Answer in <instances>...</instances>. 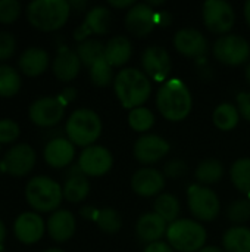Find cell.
<instances>
[{"label": "cell", "mask_w": 250, "mask_h": 252, "mask_svg": "<svg viewBox=\"0 0 250 252\" xmlns=\"http://www.w3.org/2000/svg\"><path fill=\"white\" fill-rule=\"evenodd\" d=\"M156 106L167 120L183 121L189 117L193 106L192 93L181 80L171 78L158 90Z\"/></svg>", "instance_id": "cell-1"}, {"label": "cell", "mask_w": 250, "mask_h": 252, "mask_svg": "<svg viewBox=\"0 0 250 252\" xmlns=\"http://www.w3.org/2000/svg\"><path fill=\"white\" fill-rule=\"evenodd\" d=\"M113 89L124 108L136 109L150 97L152 83L143 71L137 68H125L115 77Z\"/></svg>", "instance_id": "cell-2"}, {"label": "cell", "mask_w": 250, "mask_h": 252, "mask_svg": "<svg viewBox=\"0 0 250 252\" xmlns=\"http://www.w3.org/2000/svg\"><path fill=\"white\" fill-rule=\"evenodd\" d=\"M69 13L71 4L66 0H34L27 6L28 21L43 31H53L63 27Z\"/></svg>", "instance_id": "cell-3"}, {"label": "cell", "mask_w": 250, "mask_h": 252, "mask_svg": "<svg viewBox=\"0 0 250 252\" xmlns=\"http://www.w3.org/2000/svg\"><path fill=\"white\" fill-rule=\"evenodd\" d=\"M167 239L171 248L175 251L199 252L202 248H205L206 230L200 223L183 219L168 226Z\"/></svg>", "instance_id": "cell-4"}, {"label": "cell", "mask_w": 250, "mask_h": 252, "mask_svg": "<svg viewBox=\"0 0 250 252\" xmlns=\"http://www.w3.org/2000/svg\"><path fill=\"white\" fill-rule=\"evenodd\" d=\"M102 133L100 117L87 108L74 111L66 123L68 139L78 146H91Z\"/></svg>", "instance_id": "cell-5"}, {"label": "cell", "mask_w": 250, "mask_h": 252, "mask_svg": "<svg viewBox=\"0 0 250 252\" xmlns=\"http://www.w3.org/2000/svg\"><path fill=\"white\" fill-rule=\"evenodd\" d=\"M25 196L28 204L37 211H55L63 198V189L50 177L38 176L28 182L25 188Z\"/></svg>", "instance_id": "cell-6"}, {"label": "cell", "mask_w": 250, "mask_h": 252, "mask_svg": "<svg viewBox=\"0 0 250 252\" xmlns=\"http://www.w3.org/2000/svg\"><path fill=\"white\" fill-rule=\"evenodd\" d=\"M187 198L192 214L200 221H212L218 217L221 204L212 189L202 185H193L189 188Z\"/></svg>", "instance_id": "cell-7"}, {"label": "cell", "mask_w": 250, "mask_h": 252, "mask_svg": "<svg viewBox=\"0 0 250 252\" xmlns=\"http://www.w3.org/2000/svg\"><path fill=\"white\" fill-rule=\"evenodd\" d=\"M214 55L220 62L237 66L249 59L250 44L246 38L237 34L222 35L214 44Z\"/></svg>", "instance_id": "cell-8"}, {"label": "cell", "mask_w": 250, "mask_h": 252, "mask_svg": "<svg viewBox=\"0 0 250 252\" xmlns=\"http://www.w3.org/2000/svg\"><path fill=\"white\" fill-rule=\"evenodd\" d=\"M202 15L205 25L215 34L228 32L236 22L234 9L230 3L222 0H208L203 4Z\"/></svg>", "instance_id": "cell-9"}, {"label": "cell", "mask_w": 250, "mask_h": 252, "mask_svg": "<svg viewBox=\"0 0 250 252\" xmlns=\"http://www.w3.org/2000/svg\"><path fill=\"white\" fill-rule=\"evenodd\" d=\"M112 165L113 158L111 152L106 148L97 145L85 148L78 159V168L83 171V174L91 177H100L106 174L112 168Z\"/></svg>", "instance_id": "cell-10"}, {"label": "cell", "mask_w": 250, "mask_h": 252, "mask_svg": "<svg viewBox=\"0 0 250 252\" xmlns=\"http://www.w3.org/2000/svg\"><path fill=\"white\" fill-rule=\"evenodd\" d=\"M65 114V105L59 97H41L29 106V118L41 127L57 124Z\"/></svg>", "instance_id": "cell-11"}, {"label": "cell", "mask_w": 250, "mask_h": 252, "mask_svg": "<svg viewBox=\"0 0 250 252\" xmlns=\"http://www.w3.org/2000/svg\"><path fill=\"white\" fill-rule=\"evenodd\" d=\"M141 65L146 75L159 83L167 80L172 68L169 53L161 46L147 47L141 56Z\"/></svg>", "instance_id": "cell-12"}, {"label": "cell", "mask_w": 250, "mask_h": 252, "mask_svg": "<svg viewBox=\"0 0 250 252\" xmlns=\"http://www.w3.org/2000/svg\"><path fill=\"white\" fill-rule=\"evenodd\" d=\"M156 25V12L147 3H136L125 16L127 30L136 37H146Z\"/></svg>", "instance_id": "cell-13"}, {"label": "cell", "mask_w": 250, "mask_h": 252, "mask_svg": "<svg viewBox=\"0 0 250 252\" xmlns=\"http://www.w3.org/2000/svg\"><path fill=\"white\" fill-rule=\"evenodd\" d=\"M35 164V151L27 145L19 143L12 146L3 159L4 170L12 176H25L28 174Z\"/></svg>", "instance_id": "cell-14"}, {"label": "cell", "mask_w": 250, "mask_h": 252, "mask_svg": "<svg viewBox=\"0 0 250 252\" xmlns=\"http://www.w3.org/2000/svg\"><path fill=\"white\" fill-rule=\"evenodd\" d=\"M169 152V143L156 134H144L134 145V157L141 164H155Z\"/></svg>", "instance_id": "cell-15"}, {"label": "cell", "mask_w": 250, "mask_h": 252, "mask_svg": "<svg viewBox=\"0 0 250 252\" xmlns=\"http://www.w3.org/2000/svg\"><path fill=\"white\" fill-rule=\"evenodd\" d=\"M175 49L187 58H200L208 52L205 35L194 28H183L174 37Z\"/></svg>", "instance_id": "cell-16"}, {"label": "cell", "mask_w": 250, "mask_h": 252, "mask_svg": "<svg viewBox=\"0 0 250 252\" xmlns=\"http://www.w3.org/2000/svg\"><path fill=\"white\" fill-rule=\"evenodd\" d=\"M165 186V177L155 168H141L131 177L133 190L144 198L158 195Z\"/></svg>", "instance_id": "cell-17"}, {"label": "cell", "mask_w": 250, "mask_h": 252, "mask_svg": "<svg viewBox=\"0 0 250 252\" xmlns=\"http://www.w3.org/2000/svg\"><path fill=\"white\" fill-rule=\"evenodd\" d=\"M15 236L24 244H34L44 233V221L37 213H22L15 220Z\"/></svg>", "instance_id": "cell-18"}, {"label": "cell", "mask_w": 250, "mask_h": 252, "mask_svg": "<svg viewBox=\"0 0 250 252\" xmlns=\"http://www.w3.org/2000/svg\"><path fill=\"white\" fill-rule=\"evenodd\" d=\"M75 155L74 143L69 139L57 137L50 140L44 148V159L53 168H62L71 164Z\"/></svg>", "instance_id": "cell-19"}, {"label": "cell", "mask_w": 250, "mask_h": 252, "mask_svg": "<svg viewBox=\"0 0 250 252\" xmlns=\"http://www.w3.org/2000/svg\"><path fill=\"white\" fill-rule=\"evenodd\" d=\"M80 66H81V61H80L77 52L66 49V47H62L53 61L52 69H53V74L56 75L57 80L71 81L78 75Z\"/></svg>", "instance_id": "cell-20"}, {"label": "cell", "mask_w": 250, "mask_h": 252, "mask_svg": "<svg viewBox=\"0 0 250 252\" xmlns=\"http://www.w3.org/2000/svg\"><path fill=\"white\" fill-rule=\"evenodd\" d=\"M47 230L52 239L57 242H65L72 238L75 232V219L71 211L68 210H57L55 211L47 221Z\"/></svg>", "instance_id": "cell-21"}, {"label": "cell", "mask_w": 250, "mask_h": 252, "mask_svg": "<svg viewBox=\"0 0 250 252\" xmlns=\"http://www.w3.org/2000/svg\"><path fill=\"white\" fill-rule=\"evenodd\" d=\"M167 230H168L167 221L162 217H159L156 213H147L141 216L137 221L139 238L149 244L159 242V239L165 236Z\"/></svg>", "instance_id": "cell-22"}, {"label": "cell", "mask_w": 250, "mask_h": 252, "mask_svg": "<svg viewBox=\"0 0 250 252\" xmlns=\"http://www.w3.org/2000/svg\"><path fill=\"white\" fill-rule=\"evenodd\" d=\"M18 63L24 74L35 77L46 71L49 65V55L40 47H28L21 53Z\"/></svg>", "instance_id": "cell-23"}, {"label": "cell", "mask_w": 250, "mask_h": 252, "mask_svg": "<svg viewBox=\"0 0 250 252\" xmlns=\"http://www.w3.org/2000/svg\"><path fill=\"white\" fill-rule=\"evenodd\" d=\"M131 53H133L131 41L124 35L113 37L105 44V59L112 68L122 66L124 63H127L128 59L131 58Z\"/></svg>", "instance_id": "cell-24"}, {"label": "cell", "mask_w": 250, "mask_h": 252, "mask_svg": "<svg viewBox=\"0 0 250 252\" xmlns=\"http://www.w3.org/2000/svg\"><path fill=\"white\" fill-rule=\"evenodd\" d=\"M222 244L225 252H250V229L243 226L228 229Z\"/></svg>", "instance_id": "cell-25"}, {"label": "cell", "mask_w": 250, "mask_h": 252, "mask_svg": "<svg viewBox=\"0 0 250 252\" xmlns=\"http://www.w3.org/2000/svg\"><path fill=\"white\" fill-rule=\"evenodd\" d=\"M212 120L218 130L230 131L237 127L239 120H240V112L237 106H234L233 103H221L214 111Z\"/></svg>", "instance_id": "cell-26"}, {"label": "cell", "mask_w": 250, "mask_h": 252, "mask_svg": "<svg viewBox=\"0 0 250 252\" xmlns=\"http://www.w3.org/2000/svg\"><path fill=\"white\" fill-rule=\"evenodd\" d=\"M63 196L69 202H80L87 198L90 192V183L84 174H74L71 176L63 185Z\"/></svg>", "instance_id": "cell-27"}, {"label": "cell", "mask_w": 250, "mask_h": 252, "mask_svg": "<svg viewBox=\"0 0 250 252\" xmlns=\"http://www.w3.org/2000/svg\"><path fill=\"white\" fill-rule=\"evenodd\" d=\"M155 213L162 217L167 223H174L180 214V202L174 195L164 193L155 201Z\"/></svg>", "instance_id": "cell-28"}, {"label": "cell", "mask_w": 250, "mask_h": 252, "mask_svg": "<svg viewBox=\"0 0 250 252\" xmlns=\"http://www.w3.org/2000/svg\"><path fill=\"white\" fill-rule=\"evenodd\" d=\"M224 176V167L218 159H205L196 170V179L202 185H212L221 180Z\"/></svg>", "instance_id": "cell-29"}, {"label": "cell", "mask_w": 250, "mask_h": 252, "mask_svg": "<svg viewBox=\"0 0 250 252\" xmlns=\"http://www.w3.org/2000/svg\"><path fill=\"white\" fill-rule=\"evenodd\" d=\"M233 185L250 199V158H242L236 161L230 170Z\"/></svg>", "instance_id": "cell-30"}, {"label": "cell", "mask_w": 250, "mask_h": 252, "mask_svg": "<svg viewBox=\"0 0 250 252\" xmlns=\"http://www.w3.org/2000/svg\"><path fill=\"white\" fill-rule=\"evenodd\" d=\"M84 24L90 28L91 32H96V34H106L109 31V24H111V13L106 7L103 6H97V7H93L87 16H85V21Z\"/></svg>", "instance_id": "cell-31"}, {"label": "cell", "mask_w": 250, "mask_h": 252, "mask_svg": "<svg viewBox=\"0 0 250 252\" xmlns=\"http://www.w3.org/2000/svg\"><path fill=\"white\" fill-rule=\"evenodd\" d=\"M77 55L84 65L91 68L94 62L105 58V46L99 40H85L78 44Z\"/></svg>", "instance_id": "cell-32"}, {"label": "cell", "mask_w": 250, "mask_h": 252, "mask_svg": "<svg viewBox=\"0 0 250 252\" xmlns=\"http://www.w3.org/2000/svg\"><path fill=\"white\" fill-rule=\"evenodd\" d=\"M21 89V77L18 71L9 65H0V96L10 97Z\"/></svg>", "instance_id": "cell-33"}, {"label": "cell", "mask_w": 250, "mask_h": 252, "mask_svg": "<svg viewBox=\"0 0 250 252\" xmlns=\"http://www.w3.org/2000/svg\"><path fill=\"white\" fill-rule=\"evenodd\" d=\"M128 124L133 130L139 133H144L155 126V115L150 109L140 106V108L131 109L128 115Z\"/></svg>", "instance_id": "cell-34"}, {"label": "cell", "mask_w": 250, "mask_h": 252, "mask_svg": "<svg viewBox=\"0 0 250 252\" xmlns=\"http://www.w3.org/2000/svg\"><path fill=\"white\" fill-rule=\"evenodd\" d=\"M96 223H97V226L105 233H109V235H115L122 227L121 216L113 208H103V210H100L99 214H97Z\"/></svg>", "instance_id": "cell-35"}, {"label": "cell", "mask_w": 250, "mask_h": 252, "mask_svg": "<svg viewBox=\"0 0 250 252\" xmlns=\"http://www.w3.org/2000/svg\"><path fill=\"white\" fill-rule=\"evenodd\" d=\"M90 77H91V81L96 86L105 87V86H108L112 81V77H113L112 66L108 63V61L105 58H102V59H99L97 62H94L91 65V68H90Z\"/></svg>", "instance_id": "cell-36"}, {"label": "cell", "mask_w": 250, "mask_h": 252, "mask_svg": "<svg viewBox=\"0 0 250 252\" xmlns=\"http://www.w3.org/2000/svg\"><path fill=\"white\" fill-rule=\"evenodd\" d=\"M227 216L236 224L246 223L250 219V199H239V201H234L228 207Z\"/></svg>", "instance_id": "cell-37"}, {"label": "cell", "mask_w": 250, "mask_h": 252, "mask_svg": "<svg viewBox=\"0 0 250 252\" xmlns=\"http://www.w3.org/2000/svg\"><path fill=\"white\" fill-rule=\"evenodd\" d=\"M21 13V3L18 0H0V22L10 24Z\"/></svg>", "instance_id": "cell-38"}, {"label": "cell", "mask_w": 250, "mask_h": 252, "mask_svg": "<svg viewBox=\"0 0 250 252\" xmlns=\"http://www.w3.org/2000/svg\"><path fill=\"white\" fill-rule=\"evenodd\" d=\"M21 128L16 121L10 118L0 120V143H10L19 137Z\"/></svg>", "instance_id": "cell-39"}, {"label": "cell", "mask_w": 250, "mask_h": 252, "mask_svg": "<svg viewBox=\"0 0 250 252\" xmlns=\"http://www.w3.org/2000/svg\"><path fill=\"white\" fill-rule=\"evenodd\" d=\"M15 52V37L10 32L0 31V61L10 58Z\"/></svg>", "instance_id": "cell-40"}, {"label": "cell", "mask_w": 250, "mask_h": 252, "mask_svg": "<svg viewBox=\"0 0 250 252\" xmlns=\"http://www.w3.org/2000/svg\"><path fill=\"white\" fill-rule=\"evenodd\" d=\"M187 167L183 161H171L165 165V174L171 179H177L184 176Z\"/></svg>", "instance_id": "cell-41"}, {"label": "cell", "mask_w": 250, "mask_h": 252, "mask_svg": "<svg viewBox=\"0 0 250 252\" xmlns=\"http://www.w3.org/2000/svg\"><path fill=\"white\" fill-rule=\"evenodd\" d=\"M237 109L243 118L250 121V92H242L237 96Z\"/></svg>", "instance_id": "cell-42"}, {"label": "cell", "mask_w": 250, "mask_h": 252, "mask_svg": "<svg viewBox=\"0 0 250 252\" xmlns=\"http://www.w3.org/2000/svg\"><path fill=\"white\" fill-rule=\"evenodd\" d=\"M144 252H174L169 244L165 242H155V244H149Z\"/></svg>", "instance_id": "cell-43"}, {"label": "cell", "mask_w": 250, "mask_h": 252, "mask_svg": "<svg viewBox=\"0 0 250 252\" xmlns=\"http://www.w3.org/2000/svg\"><path fill=\"white\" fill-rule=\"evenodd\" d=\"M75 93H77V92H75V89H72V87H66V89H65L59 96H57V97H59V99H60V102L66 106L71 100H74V99H75Z\"/></svg>", "instance_id": "cell-44"}, {"label": "cell", "mask_w": 250, "mask_h": 252, "mask_svg": "<svg viewBox=\"0 0 250 252\" xmlns=\"http://www.w3.org/2000/svg\"><path fill=\"white\" fill-rule=\"evenodd\" d=\"M91 34V31H90V28L85 25V24H83L80 28H77V31H75V40H78V41H85V38L88 37Z\"/></svg>", "instance_id": "cell-45"}, {"label": "cell", "mask_w": 250, "mask_h": 252, "mask_svg": "<svg viewBox=\"0 0 250 252\" xmlns=\"http://www.w3.org/2000/svg\"><path fill=\"white\" fill-rule=\"evenodd\" d=\"M169 24H171V15L168 12L156 13V25H169Z\"/></svg>", "instance_id": "cell-46"}, {"label": "cell", "mask_w": 250, "mask_h": 252, "mask_svg": "<svg viewBox=\"0 0 250 252\" xmlns=\"http://www.w3.org/2000/svg\"><path fill=\"white\" fill-rule=\"evenodd\" d=\"M109 4L111 6H113V7H119V9H124V7H133L134 4H136V1L134 0H124V1H115V0H111L109 1Z\"/></svg>", "instance_id": "cell-47"}, {"label": "cell", "mask_w": 250, "mask_h": 252, "mask_svg": "<svg viewBox=\"0 0 250 252\" xmlns=\"http://www.w3.org/2000/svg\"><path fill=\"white\" fill-rule=\"evenodd\" d=\"M81 214H83L84 217H87V219L96 220V219H97L99 211H97V210H94V208H91V207H85V208H83V210H81Z\"/></svg>", "instance_id": "cell-48"}, {"label": "cell", "mask_w": 250, "mask_h": 252, "mask_svg": "<svg viewBox=\"0 0 250 252\" xmlns=\"http://www.w3.org/2000/svg\"><path fill=\"white\" fill-rule=\"evenodd\" d=\"M4 236H6V227H4L3 221L0 220V250H1L3 242H4Z\"/></svg>", "instance_id": "cell-49"}, {"label": "cell", "mask_w": 250, "mask_h": 252, "mask_svg": "<svg viewBox=\"0 0 250 252\" xmlns=\"http://www.w3.org/2000/svg\"><path fill=\"white\" fill-rule=\"evenodd\" d=\"M199 252H225L224 250H221V248H218V247H205V248H202Z\"/></svg>", "instance_id": "cell-50"}, {"label": "cell", "mask_w": 250, "mask_h": 252, "mask_svg": "<svg viewBox=\"0 0 250 252\" xmlns=\"http://www.w3.org/2000/svg\"><path fill=\"white\" fill-rule=\"evenodd\" d=\"M245 16H246V21H248V24L250 25V0L245 4Z\"/></svg>", "instance_id": "cell-51"}, {"label": "cell", "mask_w": 250, "mask_h": 252, "mask_svg": "<svg viewBox=\"0 0 250 252\" xmlns=\"http://www.w3.org/2000/svg\"><path fill=\"white\" fill-rule=\"evenodd\" d=\"M246 80L249 81V84H250V63L246 66Z\"/></svg>", "instance_id": "cell-52"}, {"label": "cell", "mask_w": 250, "mask_h": 252, "mask_svg": "<svg viewBox=\"0 0 250 252\" xmlns=\"http://www.w3.org/2000/svg\"><path fill=\"white\" fill-rule=\"evenodd\" d=\"M44 252H65V251H62V250H57V248H52V250H47V251H44Z\"/></svg>", "instance_id": "cell-53"}]
</instances>
